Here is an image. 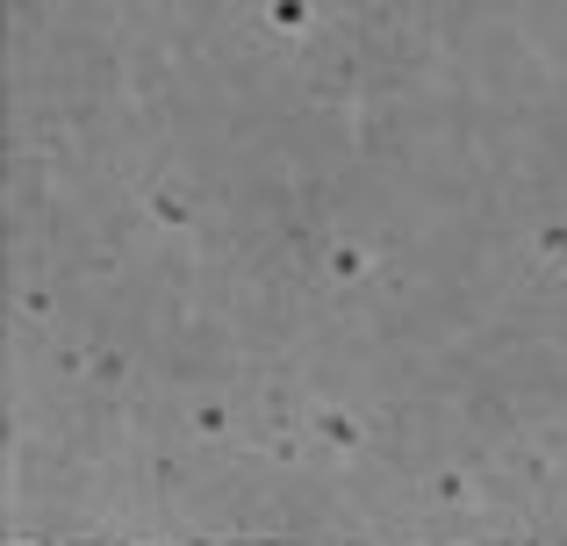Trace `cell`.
I'll list each match as a JSON object with an SVG mask.
<instances>
[{
  "mask_svg": "<svg viewBox=\"0 0 567 546\" xmlns=\"http://www.w3.org/2000/svg\"><path fill=\"white\" fill-rule=\"evenodd\" d=\"M187 546H295V539H187Z\"/></svg>",
  "mask_w": 567,
  "mask_h": 546,
  "instance_id": "6da1fadb",
  "label": "cell"
},
{
  "mask_svg": "<svg viewBox=\"0 0 567 546\" xmlns=\"http://www.w3.org/2000/svg\"><path fill=\"white\" fill-rule=\"evenodd\" d=\"M488 546H567V539H488Z\"/></svg>",
  "mask_w": 567,
  "mask_h": 546,
  "instance_id": "7a4b0ae2",
  "label": "cell"
}]
</instances>
